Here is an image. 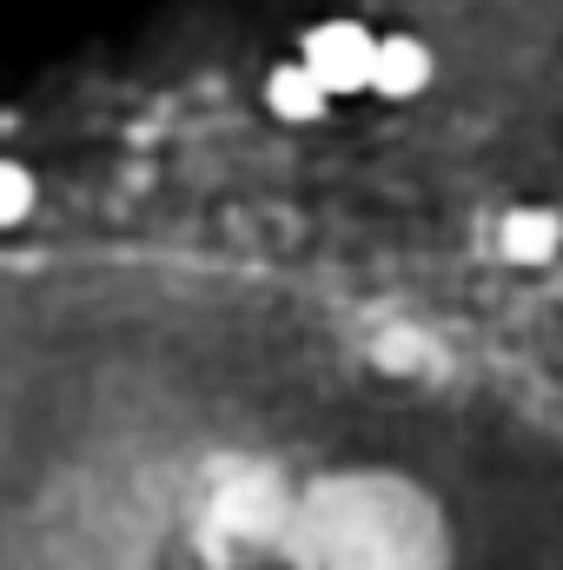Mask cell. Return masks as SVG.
<instances>
[{"label": "cell", "mask_w": 563, "mask_h": 570, "mask_svg": "<svg viewBox=\"0 0 563 570\" xmlns=\"http://www.w3.org/2000/svg\"><path fill=\"white\" fill-rule=\"evenodd\" d=\"M305 73L338 100V94H358L372 87V67H378V33H365L358 20H325L305 33Z\"/></svg>", "instance_id": "obj_1"}, {"label": "cell", "mask_w": 563, "mask_h": 570, "mask_svg": "<svg viewBox=\"0 0 563 570\" xmlns=\"http://www.w3.org/2000/svg\"><path fill=\"white\" fill-rule=\"evenodd\" d=\"M431 87V47L418 33H378V67H372V94L385 100H418Z\"/></svg>", "instance_id": "obj_2"}, {"label": "cell", "mask_w": 563, "mask_h": 570, "mask_svg": "<svg viewBox=\"0 0 563 570\" xmlns=\"http://www.w3.org/2000/svg\"><path fill=\"white\" fill-rule=\"evenodd\" d=\"M27 213H33V179H27V166L0 159V226H20Z\"/></svg>", "instance_id": "obj_5"}, {"label": "cell", "mask_w": 563, "mask_h": 570, "mask_svg": "<svg viewBox=\"0 0 563 570\" xmlns=\"http://www.w3.org/2000/svg\"><path fill=\"white\" fill-rule=\"evenodd\" d=\"M557 239H563V226H557V213H544V206H511L504 226H497V246H504L511 266H551Z\"/></svg>", "instance_id": "obj_3"}, {"label": "cell", "mask_w": 563, "mask_h": 570, "mask_svg": "<svg viewBox=\"0 0 563 570\" xmlns=\"http://www.w3.org/2000/svg\"><path fill=\"white\" fill-rule=\"evenodd\" d=\"M266 107L279 120H292V127H312V120L332 114V94L305 73V60H285V67H273V80H266Z\"/></svg>", "instance_id": "obj_4"}]
</instances>
